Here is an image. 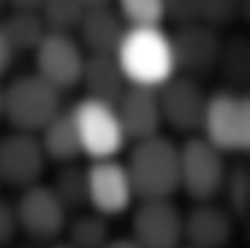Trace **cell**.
Returning <instances> with one entry per match:
<instances>
[{
	"label": "cell",
	"mask_w": 250,
	"mask_h": 248,
	"mask_svg": "<svg viewBox=\"0 0 250 248\" xmlns=\"http://www.w3.org/2000/svg\"><path fill=\"white\" fill-rule=\"evenodd\" d=\"M128 85L157 89L177 74L171 35L157 27H126L115 53Z\"/></svg>",
	"instance_id": "obj_1"
},
{
	"label": "cell",
	"mask_w": 250,
	"mask_h": 248,
	"mask_svg": "<svg viewBox=\"0 0 250 248\" xmlns=\"http://www.w3.org/2000/svg\"><path fill=\"white\" fill-rule=\"evenodd\" d=\"M126 171L140 200L171 198L181 188L179 147L165 136H151L134 142Z\"/></svg>",
	"instance_id": "obj_2"
},
{
	"label": "cell",
	"mask_w": 250,
	"mask_h": 248,
	"mask_svg": "<svg viewBox=\"0 0 250 248\" xmlns=\"http://www.w3.org/2000/svg\"><path fill=\"white\" fill-rule=\"evenodd\" d=\"M61 111V91L35 72L18 76L4 87V117L20 132H41Z\"/></svg>",
	"instance_id": "obj_3"
},
{
	"label": "cell",
	"mask_w": 250,
	"mask_h": 248,
	"mask_svg": "<svg viewBox=\"0 0 250 248\" xmlns=\"http://www.w3.org/2000/svg\"><path fill=\"white\" fill-rule=\"evenodd\" d=\"M200 130L221 153H243L250 147L249 97L223 89L206 99Z\"/></svg>",
	"instance_id": "obj_4"
},
{
	"label": "cell",
	"mask_w": 250,
	"mask_h": 248,
	"mask_svg": "<svg viewBox=\"0 0 250 248\" xmlns=\"http://www.w3.org/2000/svg\"><path fill=\"white\" fill-rule=\"evenodd\" d=\"M68 111L76 126L82 155H87L91 161H97L113 159L123 151L128 140L115 105L83 97Z\"/></svg>",
	"instance_id": "obj_5"
},
{
	"label": "cell",
	"mask_w": 250,
	"mask_h": 248,
	"mask_svg": "<svg viewBox=\"0 0 250 248\" xmlns=\"http://www.w3.org/2000/svg\"><path fill=\"white\" fill-rule=\"evenodd\" d=\"M181 188L188 198L198 202H213L223 186L227 173L223 153L204 138H190L179 147Z\"/></svg>",
	"instance_id": "obj_6"
},
{
	"label": "cell",
	"mask_w": 250,
	"mask_h": 248,
	"mask_svg": "<svg viewBox=\"0 0 250 248\" xmlns=\"http://www.w3.org/2000/svg\"><path fill=\"white\" fill-rule=\"evenodd\" d=\"M14 207L20 231L33 243H55L66 229L68 211L49 185L23 188Z\"/></svg>",
	"instance_id": "obj_7"
},
{
	"label": "cell",
	"mask_w": 250,
	"mask_h": 248,
	"mask_svg": "<svg viewBox=\"0 0 250 248\" xmlns=\"http://www.w3.org/2000/svg\"><path fill=\"white\" fill-rule=\"evenodd\" d=\"M130 233L142 248H179L185 245V213L171 198L140 200L130 219Z\"/></svg>",
	"instance_id": "obj_8"
},
{
	"label": "cell",
	"mask_w": 250,
	"mask_h": 248,
	"mask_svg": "<svg viewBox=\"0 0 250 248\" xmlns=\"http://www.w3.org/2000/svg\"><path fill=\"white\" fill-rule=\"evenodd\" d=\"M87 206L103 217L123 215L130 209L136 194L130 183L126 165L117 157L97 159L85 169Z\"/></svg>",
	"instance_id": "obj_9"
},
{
	"label": "cell",
	"mask_w": 250,
	"mask_h": 248,
	"mask_svg": "<svg viewBox=\"0 0 250 248\" xmlns=\"http://www.w3.org/2000/svg\"><path fill=\"white\" fill-rule=\"evenodd\" d=\"M35 74L41 76L61 93L76 87L82 78L83 53L80 43L70 33L47 31L35 47Z\"/></svg>",
	"instance_id": "obj_10"
},
{
	"label": "cell",
	"mask_w": 250,
	"mask_h": 248,
	"mask_svg": "<svg viewBox=\"0 0 250 248\" xmlns=\"http://www.w3.org/2000/svg\"><path fill=\"white\" fill-rule=\"evenodd\" d=\"M47 165V155L39 138L14 130L0 138V183L18 190L39 183Z\"/></svg>",
	"instance_id": "obj_11"
},
{
	"label": "cell",
	"mask_w": 250,
	"mask_h": 248,
	"mask_svg": "<svg viewBox=\"0 0 250 248\" xmlns=\"http://www.w3.org/2000/svg\"><path fill=\"white\" fill-rule=\"evenodd\" d=\"M157 99L161 119L177 132H196L202 126L206 109V95L192 76H173L161 87H157Z\"/></svg>",
	"instance_id": "obj_12"
},
{
	"label": "cell",
	"mask_w": 250,
	"mask_h": 248,
	"mask_svg": "<svg viewBox=\"0 0 250 248\" xmlns=\"http://www.w3.org/2000/svg\"><path fill=\"white\" fill-rule=\"evenodd\" d=\"M177 70H185L187 76L198 78L213 68L221 59V41L211 25L192 21L181 25V29L171 35Z\"/></svg>",
	"instance_id": "obj_13"
},
{
	"label": "cell",
	"mask_w": 250,
	"mask_h": 248,
	"mask_svg": "<svg viewBox=\"0 0 250 248\" xmlns=\"http://www.w3.org/2000/svg\"><path fill=\"white\" fill-rule=\"evenodd\" d=\"M235 235V217L215 202H198L185 213V243L196 248H227Z\"/></svg>",
	"instance_id": "obj_14"
},
{
	"label": "cell",
	"mask_w": 250,
	"mask_h": 248,
	"mask_svg": "<svg viewBox=\"0 0 250 248\" xmlns=\"http://www.w3.org/2000/svg\"><path fill=\"white\" fill-rule=\"evenodd\" d=\"M126 140L140 142L159 134L163 124L157 89L128 85L119 103L115 105Z\"/></svg>",
	"instance_id": "obj_15"
},
{
	"label": "cell",
	"mask_w": 250,
	"mask_h": 248,
	"mask_svg": "<svg viewBox=\"0 0 250 248\" xmlns=\"http://www.w3.org/2000/svg\"><path fill=\"white\" fill-rule=\"evenodd\" d=\"M126 21L119 10L109 4L85 8L78 25L80 41L89 55H113L117 53L126 31Z\"/></svg>",
	"instance_id": "obj_16"
},
{
	"label": "cell",
	"mask_w": 250,
	"mask_h": 248,
	"mask_svg": "<svg viewBox=\"0 0 250 248\" xmlns=\"http://www.w3.org/2000/svg\"><path fill=\"white\" fill-rule=\"evenodd\" d=\"M80 83L85 97L117 105L128 87L125 74L113 55H89L83 61Z\"/></svg>",
	"instance_id": "obj_17"
},
{
	"label": "cell",
	"mask_w": 250,
	"mask_h": 248,
	"mask_svg": "<svg viewBox=\"0 0 250 248\" xmlns=\"http://www.w3.org/2000/svg\"><path fill=\"white\" fill-rule=\"evenodd\" d=\"M41 147L47 159L57 163H74L82 155L80 140L76 134V126L70 117V111H61L51 123L41 130Z\"/></svg>",
	"instance_id": "obj_18"
},
{
	"label": "cell",
	"mask_w": 250,
	"mask_h": 248,
	"mask_svg": "<svg viewBox=\"0 0 250 248\" xmlns=\"http://www.w3.org/2000/svg\"><path fill=\"white\" fill-rule=\"evenodd\" d=\"M0 29L10 43L14 53L20 51H35V47L47 35V27L39 16V12H21L12 10L2 21Z\"/></svg>",
	"instance_id": "obj_19"
},
{
	"label": "cell",
	"mask_w": 250,
	"mask_h": 248,
	"mask_svg": "<svg viewBox=\"0 0 250 248\" xmlns=\"http://www.w3.org/2000/svg\"><path fill=\"white\" fill-rule=\"evenodd\" d=\"M66 243L72 248H105L111 243V225L109 217L99 213H80L68 219Z\"/></svg>",
	"instance_id": "obj_20"
},
{
	"label": "cell",
	"mask_w": 250,
	"mask_h": 248,
	"mask_svg": "<svg viewBox=\"0 0 250 248\" xmlns=\"http://www.w3.org/2000/svg\"><path fill=\"white\" fill-rule=\"evenodd\" d=\"M49 186L53 188L57 198L62 202V206L66 207L68 213L87 206L85 169H82V167H78L74 163H66L62 169L55 175L53 183Z\"/></svg>",
	"instance_id": "obj_21"
},
{
	"label": "cell",
	"mask_w": 250,
	"mask_h": 248,
	"mask_svg": "<svg viewBox=\"0 0 250 248\" xmlns=\"http://www.w3.org/2000/svg\"><path fill=\"white\" fill-rule=\"evenodd\" d=\"M85 6L80 0H43L39 8V16L47 27V31L70 33L78 29Z\"/></svg>",
	"instance_id": "obj_22"
},
{
	"label": "cell",
	"mask_w": 250,
	"mask_h": 248,
	"mask_svg": "<svg viewBox=\"0 0 250 248\" xmlns=\"http://www.w3.org/2000/svg\"><path fill=\"white\" fill-rule=\"evenodd\" d=\"M227 202V211L235 219H245L250 207V173L249 167L235 165L233 169H227L221 192Z\"/></svg>",
	"instance_id": "obj_23"
},
{
	"label": "cell",
	"mask_w": 250,
	"mask_h": 248,
	"mask_svg": "<svg viewBox=\"0 0 250 248\" xmlns=\"http://www.w3.org/2000/svg\"><path fill=\"white\" fill-rule=\"evenodd\" d=\"M128 27H157L165 20V0H117Z\"/></svg>",
	"instance_id": "obj_24"
},
{
	"label": "cell",
	"mask_w": 250,
	"mask_h": 248,
	"mask_svg": "<svg viewBox=\"0 0 250 248\" xmlns=\"http://www.w3.org/2000/svg\"><path fill=\"white\" fill-rule=\"evenodd\" d=\"M243 0H200V20L208 25H221L231 21Z\"/></svg>",
	"instance_id": "obj_25"
},
{
	"label": "cell",
	"mask_w": 250,
	"mask_h": 248,
	"mask_svg": "<svg viewBox=\"0 0 250 248\" xmlns=\"http://www.w3.org/2000/svg\"><path fill=\"white\" fill-rule=\"evenodd\" d=\"M20 233L16 207L8 200L0 198V248H10Z\"/></svg>",
	"instance_id": "obj_26"
},
{
	"label": "cell",
	"mask_w": 250,
	"mask_h": 248,
	"mask_svg": "<svg viewBox=\"0 0 250 248\" xmlns=\"http://www.w3.org/2000/svg\"><path fill=\"white\" fill-rule=\"evenodd\" d=\"M165 16L181 25L200 21V0H165Z\"/></svg>",
	"instance_id": "obj_27"
},
{
	"label": "cell",
	"mask_w": 250,
	"mask_h": 248,
	"mask_svg": "<svg viewBox=\"0 0 250 248\" xmlns=\"http://www.w3.org/2000/svg\"><path fill=\"white\" fill-rule=\"evenodd\" d=\"M12 59H14V51H12L10 43L6 41L2 29H0V76L6 74V70H8L10 64H12Z\"/></svg>",
	"instance_id": "obj_28"
},
{
	"label": "cell",
	"mask_w": 250,
	"mask_h": 248,
	"mask_svg": "<svg viewBox=\"0 0 250 248\" xmlns=\"http://www.w3.org/2000/svg\"><path fill=\"white\" fill-rule=\"evenodd\" d=\"M43 0H8V6L21 12H39Z\"/></svg>",
	"instance_id": "obj_29"
},
{
	"label": "cell",
	"mask_w": 250,
	"mask_h": 248,
	"mask_svg": "<svg viewBox=\"0 0 250 248\" xmlns=\"http://www.w3.org/2000/svg\"><path fill=\"white\" fill-rule=\"evenodd\" d=\"M105 248H142V247H138V245L128 237V239H111V243Z\"/></svg>",
	"instance_id": "obj_30"
},
{
	"label": "cell",
	"mask_w": 250,
	"mask_h": 248,
	"mask_svg": "<svg viewBox=\"0 0 250 248\" xmlns=\"http://www.w3.org/2000/svg\"><path fill=\"white\" fill-rule=\"evenodd\" d=\"M85 8H91V6H101V4H109V0H80Z\"/></svg>",
	"instance_id": "obj_31"
},
{
	"label": "cell",
	"mask_w": 250,
	"mask_h": 248,
	"mask_svg": "<svg viewBox=\"0 0 250 248\" xmlns=\"http://www.w3.org/2000/svg\"><path fill=\"white\" fill-rule=\"evenodd\" d=\"M10 248H41V245H39V243L29 241V243H23V245H12Z\"/></svg>",
	"instance_id": "obj_32"
},
{
	"label": "cell",
	"mask_w": 250,
	"mask_h": 248,
	"mask_svg": "<svg viewBox=\"0 0 250 248\" xmlns=\"http://www.w3.org/2000/svg\"><path fill=\"white\" fill-rule=\"evenodd\" d=\"M4 117V87L0 85V119Z\"/></svg>",
	"instance_id": "obj_33"
},
{
	"label": "cell",
	"mask_w": 250,
	"mask_h": 248,
	"mask_svg": "<svg viewBox=\"0 0 250 248\" xmlns=\"http://www.w3.org/2000/svg\"><path fill=\"white\" fill-rule=\"evenodd\" d=\"M49 248H72L66 241H62V243H51V247Z\"/></svg>",
	"instance_id": "obj_34"
},
{
	"label": "cell",
	"mask_w": 250,
	"mask_h": 248,
	"mask_svg": "<svg viewBox=\"0 0 250 248\" xmlns=\"http://www.w3.org/2000/svg\"><path fill=\"white\" fill-rule=\"evenodd\" d=\"M6 6H8V0H0V12H2Z\"/></svg>",
	"instance_id": "obj_35"
},
{
	"label": "cell",
	"mask_w": 250,
	"mask_h": 248,
	"mask_svg": "<svg viewBox=\"0 0 250 248\" xmlns=\"http://www.w3.org/2000/svg\"><path fill=\"white\" fill-rule=\"evenodd\" d=\"M179 248H196V247H190V245H183V247H179Z\"/></svg>",
	"instance_id": "obj_36"
},
{
	"label": "cell",
	"mask_w": 250,
	"mask_h": 248,
	"mask_svg": "<svg viewBox=\"0 0 250 248\" xmlns=\"http://www.w3.org/2000/svg\"><path fill=\"white\" fill-rule=\"evenodd\" d=\"M0 188H2V183H0Z\"/></svg>",
	"instance_id": "obj_37"
}]
</instances>
